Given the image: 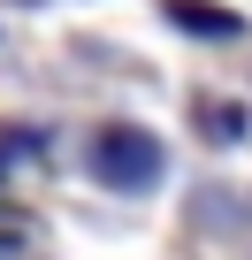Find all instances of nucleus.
<instances>
[{"mask_svg": "<svg viewBox=\"0 0 252 260\" xmlns=\"http://www.w3.org/2000/svg\"><path fill=\"white\" fill-rule=\"evenodd\" d=\"M84 169H92V184H107V191H153L161 169H168V153H161L153 130H138V122H107V130H92Z\"/></svg>", "mask_w": 252, "mask_h": 260, "instance_id": "nucleus-1", "label": "nucleus"}, {"mask_svg": "<svg viewBox=\"0 0 252 260\" xmlns=\"http://www.w3.org/2000/svg\"><path fill=\"white\" fill-rule=\"evenodd\" d=\"M161 8H168V23H184L191 39H237V31H244L229 8H206V0H161Z\"/></svg>", "mask_w": 252, "mask_h": 260, "instance_id": "nucleus-2", "label": "nucleus"}]
</instances>
